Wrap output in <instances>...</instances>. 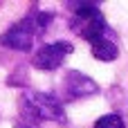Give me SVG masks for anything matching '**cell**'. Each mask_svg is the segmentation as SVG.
<instances>
[{"label": "cell", "mask_w": 128, "mask_h": 128, "mask_svg": "<svg viewBox=\"0 0 128 128\" xmlns=\"http://www.w3.org/2000/svg\"><path fill=\"white\" fill-rule=\"evenodd\" d=\"M52 20H54L52 11H32L22 20L14 22L0 36V45L9 47V50H18V52H29L34 47V40L47 32Z\"/></svg>", "instance_id": "1"}, {"label": "cell", "mask_w": 128, "mask_h": 128, "mask_svg": "<svg viewBox=\"0 0 128 128\" xmlns=\"http://www.w3.org/2000/svg\"><path fill=\"white\" fill-rule=\"evenodd\" d=\"M20 115L25 124H40V122H58L65 124V108L63 104L47 94V92H36V90H27L20 97Z\"/></svg>", "instance_id": "2"}, {"label": "cell", "mask_w": 128, "mask_h": 128, "mask_svg": "<svg viewBox=\"0 0 128 128\" xmlns=\"http://www.w3.org/2000/svg\"><path fill=\"white\" fill-rule=\"evenodd\" d=\"M72 50H74V45H72V43H68V40H54V43L40 45V47L36 50V54H34L32 63H34V68L50 72V70L61 68V65H63V61H65V56H68V54H72Z\"/></svg>", "instance_id": "3"}, {"label": "cell", "mask_w": 128, "mask_h": 128, "mask_svg": "<svg viewBox=\"0 0 128 128\" xmlns=\"http://www.w3.org/2000/svg\"><path fill=\"white\" fill-rule=\"evenodd\" d=\"M63 90H65V97L68 99H83V97L97 94L99 92V86L88 74L76 72V70H70L65 74V79H63Z\"/></svg>", "instance_id": "4"}, {"label": "cell", "mask_w": 128, "mask_h": 128, "mask_svg": "<svg viewBox=\"0 0 128 128\" xmlns=\"http://www.w3.org/2000/svg\"><path fill=\"white\" fill-rule=\"evenodd\" d=\"M90 47H92V56L94 58H99V61H115L117 56H119V47H117V40L108 34V36H101V38H97V40H92L90 43Z\"/></svg>", "instance_id": "5"}, {"label": "cell", "mask_w": 128, "mask_h": 128, "mask_svg": "<svg viewBox=\"0 0 128 128\" xmlns=\"http://www.w3.org/2000/svg\"><path fill=\"white\" fill-rule=\"evenodd\" d=\"M70 9H72L74 18H90V16H94V14L101 11L99 4H94V2H72Z\"/></svg>", "instance_id": "6"}, {"label": "cell", "mask_w": 128, "mask_h": 128, "mask_svg": "<svg viewBox=\"0 0 128 128\" xmlns=\"http://www.w3.org/2000/svg\"><path fill=\"white\" fill-rule=\"evenodd\" d=\"M94 128H126V122L122 119V115L110 112V115L99 117V119H97V124H94Z\"/></svg>", "instance_id": "7"}]
</instances>
